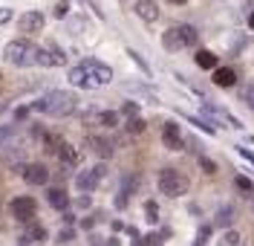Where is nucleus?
I'll list each match as a JSON object with an SVG mask.
<instances>
[{"label":"nucleus","instance_id":"obj_1","mask_svg":"<svg viewBox=\"0 0 254 246\" xmlns=\"http://www.w3.org/2000/svg\"><path fill=\"white\" fill-rule=\"evenodd\" d=\"M113 70L101 61H81V64L69 67L66 70V82L75 84V87H84V90H95V87H104L110 84Z\"/></svg>","mask_w":254,"mask_h":246},{"label":"nucleus","instance_id":"obj_2","mask_svg":"<svg viewBox=\"0 0 254 246\" xmlns=\"http://www.w3.org/2000/svg\"><path fill=\"white\" fill-rule=\"evenodd\" d=\"M32 107L41 110V113H47V116L64 119V116H72L78 110V96H75L72 90H49L47 96L38 98Z\"/></svg>","mask_w":254,"mask_h":246},{"label":"nucleus","instance_id":"obj_3","mask_svg":"<svg viewBox=\"0 0 254 246\" xmlns=\"http://www.w3.org/2000/svg\"><path fill=\"white\" fill-rule=\"evenodd\" d=\"M38 52H41V49L35 47L32 41L15 38V41L6 44V61L15 64V67H32V64H38Z\"/></svg>","mask_w":254,"mask_h":246},{"label":"nucleus","instance_id":"obj_4","mask_svg":"<svg viewBox=\"0 0 254 246\" xmlns=\"http://www.w3.org/2000/svg\"><path fill=\"white\" fill-rule=\"evenodd\" d=\"M156 185L165 197H182L188 191V177H185L182 171H176V168H165V171L159 174Z\"/></svg>","mask_w":254,"mask_h":246},{"label":"nucleus","instance_id":"obj_5","mask_svg":"<svg viewBox=\"0 0 254 246\" xmlns=\"http://www.w3.org/2000/svg\"><path fill=\"white\" fill-rule=\"evenodd\" d=\"M9 212H12V217H15V220L26 223V220H32V217L38 214V200H35V197H29V194L15 197V200H12V206H9Z\"/></svg>","mask_w":254,"mask_h":246},{"label":"nucleus","instance_id":"obj_6","mask_svg":"<svg viewBox=\"0 0 254 246\" xmlns=\"http://www.w3.org/2000/svg\"><path fill=\"white\" fill-rule=\"evenodd\" d=\"M38 64L41 67H64L66 64V55L58 44H47V47L38 52Z\"/></svg>","mask_w":254,"mask_h":246},{"label":"nucleus","instance_id":"obj_7","mask_svg":"<svg viewBox=\"0 0 254 246\" xmlns=\"http://www.w3.org/2000/svg\"><path fill=\"white\" fill-rule=\"evenodd\" d=\"M44 23H47V17H44V12H26V15H20L17 17V26H20V32H41L44 29Z\"/></svg>","mask_w":254,"mask_h":246},{"label":"nucleus","instance_id":"obj_8","mask_svg":"<svg viewBox=\"0 0 254 246\" xmlns=\"http://www.w3.org/2000/svg\"><path fill=\"white\" fill-rule=\"evenodd\" d=\"M104 174H107V168H104V165H93L90 171H84L78 180H75V185H78L81 191H90V188H95V185L101 182V177H104Z\"/></svg>","mask_w":254,"mask_h":246},{"label":"nucleus","instance_id":"obj_9","mask_svg":"<svg viewBox=\"0 0 254 246\" xmlns=\"http://www.w3.org/2000/svg\"><path fill=\"white\" fill-rule=\"evenodd\" d=\"M47 177H49L47 165H41V163L23 165V180L29 182V185H47Z\"/></svg>","mask_w":254,"mask_h":246},{"label":"nucleus","instance_id":"obj_10","mask_svg":"<svg viewBox=\"0 0 254 246\" xmlns=\"http://www.w3.org/2000/svg\"><path fill=\"white\" fill-rule=\"evenodd\" d=\"M162 142L168 148H174V151H179V148L185 145V142H182V133L176 128V122H165V128H162Z\"/></svg>","mask_w":254,"mask_h":246},{"label":"nucleus","instance_id":"obj_11","mask_svg":"<svg viewBox=\"0 0 254 246\" xmlns=\"http://www.w3.org/2000/svg\"><path fill=\"white\" fill-rule=\"evenodd\" d=\"M136 15H139V20H144V23H156L159 20V6L153 3V0H139V3H136Z\"/></svg>","mask_w":254,"mask_h":246},{"label":"nucleus","instance_id":"obj_12","mask_svg":"<svg viewBox=\"0 0 254 246\" xmlns=\"http://www.w3.org/2000/svg\"><path fill=\"white\" fill-rule=\"evenodd\" d=\"M90 148H93L101 160H110L113 154H116V145H113V139H107V136H90Z\"/></svg>","mask_w":254,"mask_h":246},{"label":"nucleus","instance_id":"obj_13","mask_svg":"<svg viewBox=\"0 0 254 246\" xmlns=\"http://www.w3.org/2000/svg\"><path fill=\"white\" fill-rule=\"evenodd\" d=\"M47 200H49V206H52V209H58V212H64V209L69 206V194H66V188H61V185L49 188Z\"/></svg>","mask_w":254,"mask_h":246},{"label":"nucleus","instance_id":"obj_14","mask_svg":"<svg viewBox=\"0 0 254 246\" xmlns=\"http://www.w3.org/2000/svg\"><path fill=\"white\" fill-rule=\"evenodd\" d=\"M162 47L168 49V52H179V49L185 47V41H182V32H179V26H174V29H168V32L162 35Z\"/></svg>","mask_w":254,"mask_h":246},{"label":"nucleus","instance_id":"obj_15","mask_svg":"<svg viewBox=\"0 0 254 246\" xmlns=\"http://www.w3.org/2000/svg\"><path fill=\"white\" fill-rule=\"evenodd\" d=\"M214 84L217 87H234L237 84V73L231 67H217L214 70Z\"/></svg>","mask_w":254,"mask_h":246},{"label":"nucleus","instance_id":"obj_16","mask_svg":"<svg viewBox=\"0 0 254 246\" xmlns=\"http://www.w3.org/2000/svg\"><path fill=\"white\" fill-rule=\"evenodd\" d=\"M87 125H107V128H113V125H119V113H116V110L90 113V116H87Z\"/></svg>","mask_w":254,"mask_h":246},{"label":"nucleus","instance_id":"obj_17","mask_svg":"<svg viewBox=\"0 0 254 246\" xmlns=\"http://www.w3.org/2000/svg\"><path fill=\"white\" fill-rule=\"evenodd\" d=\"M58 160H61V165H66V168H69V165H78V151L64 142V145L58 148Z\"/></svg>","mask_w":254,"mask_h":246},{"label":"nucleus","instance_id":"obj_18","mask_svg":"<svg viewBox=\"0 0 254 246\" xmlns=\"http://www.w3.org/2000/svg\"><path fill=\"white\" fill-rule=\"evenodd\" d=\"M193 61H196L199 70H217V55H214V52H208V49H199Z\"/></svg>","mask_w":254,"mask_h":246},{"label":"nucleus","instance_id":"obj_19","mask_svg":"<svg viewBox=\"0 0 254 246\" xmlns=\"http://www.w3.org/2000/svg\"><path fill=\"white\" fill-rule=\"evenodd\" d=\"M214 223H217L220 229H228V226L234 223V209H231V206H222L220 212H217V217H214Z\"/></svg>","mask_w":254,"mask_h":246},{"label":"nucleus","instance_id":"obj_20","mask_svg":"<svg viewBox=\"0 0 254 246\" xmlns=\"http://www.w3.org/2000/svg\"><path fill=\"white\" fill-rule=\"evenodd\" d=\"M179 32H182V41H185V47H193V44L199 41V32H196L193 26H179Z\"/></svg>","mask_w":254,"mask_h":246},{"label":"nucleus","instance_id":"obj_21","mask_svg":"<svg viewBox=\"0 0 254 246\" xmlns=\"http://www.w3.org/2000/svg\"><path fill=\"white\" fill-rule=\"evenodd\" d=\"M44 238H47V232L41 229V226H32V229L26 232V238H23L20 244H29V241H44Z\"/></svg>","mask_w":254,"mask_h":246},{"label":"nucleus","instance_id":"obj_22","mask_svg":"<svg viewBox=\"0 0 254 246\" xmlns=\"http://www.w3.org/2000/svg\"><path fill=\"white\" fill-rule=\"evenodd\" d=\"M144 128H147V125H144L142 116H133V119L127 122V131H130V133H144Z\"/></svg>","mask_w":254,"mask_h":246},{"label":"nucleus","instance_id":"obj_23","mask_svg":"<svg viewBox=\"0 0 254 246\" xmlns=\"http://www.w3.org/2000/svg\"><path fill=\"white\" fill-rule=\"evenodd\" d=\"M243 101H246V107H249V110H254V84L243 87Z\"/></svg>","mask_w":254,"mask_h":246},{"label":"nucleus","instance_id":"obj_24","mask_svg":"<svg viewBox=\"0 0 254 246\" xmlns=\"http://www.w3.org/2000/svg\"><path fill=\"white\" fill-rule=\"evenodd\" d=\"M208 238H211V226H202L199 235H196V241H193V246H208Z\"/></svg>","mask_w":254,"mask_h":246},{"label":"nucleus","instance_id":"obj_25","mask_svg":"<svg viewBox=\"0 0 254 246\" xmlns=\"http://www.w3.org/2000/svg\"><path fill=\"white\" fill-rule=\"evenodd\" d=\"M84 3H87V6L95 12V17H98V20H104V12H101V3H98V0H84Z\"/></svg>","mask_w":254,"mask_h":246},{"label":"nucleus","instance_id":"obj_26","mask_svg":"<svg viewBox=\"0 0 254 246\" xmlns=\"http://www.w3.org/2000/svg\"><path fill=\"white\" fill-rule=\"evenodd\" d=\"M237 185L243 188V191H252V188H254V185H252V180H249L246 174H237Z\"/></svg>","mask_w":254,"mask_h":246},{"label":"nucleus","instance_id":"obj_27","mask_svg":"<svg viewBox=\"0 0 254 246\" xmlns=\"http://www.w3.org/2000/svg\"><path fill=\"white\" fill-rule=\"evenodd\" d=\"M225 244H228V246H237L240 244V235H237V232H228V235H225Z\"/></svg>","mask_w":254,"mask_h":246},{"label":"nucleus","instance_id":"obj_28","mask_svg":"<svg viewBox=\"0 0 254 246\" xmlns=\"http://www.w3.org/2000/svg\"><path fill=\"white\" fill-rule=\"evenodd\" d=\"M199 165H202V168H205L208 174H217V165L211 163V160H199Z\"/></svg>","mask_w":254,"mask_h":246},{"label":"nucleus","instance_id":"obj_29","mask_svg":"<svg viewBox=\"0 0 254 246\" xmlns=\"http://www.w3.org/2000/svg\"><path fill=\"white\" fill-rule=\"evenodd\" d=\"M12 20V9H0V23H9Z\"/></svg>","mask_w":254,"mask_h":246},{"label":"nucleus","instance_id":"obj_30","mask_svg":"<svg viewBox=\"0 0 254 246\" xmlns=\"http://www.w3.org/2000/svg\"><path fill=\"white\" fill-rule=\"evenodd\" d=\"M12 136V128H0V142H6Z\"/></svg>","mask_w":254,"mask_h":246},{"label":"nucleus","instance_id":"obj_31","mask_svg":"<svg viewBox=\"0 0 254 246\" xmlns=\"http://www.w3.org/2000/svg\"><path fill=\"white\" fill-rule=\"evenodd\" d=\"M237 154H243V157H246V160H249V163L254 165V154H252V151H246V148H240Z\"/></svg>","mask_w":254,"mask_h":246},{"label":"nucleus","instance_id":"obj_32","mask_svg":"<svg viewBox=\"0 0 254 246\" xmlns=\"http://www.w3.org/2000/svg\"><path fill=\"white\" fill-rule=\"evenodd\" d=\"M125 113L127 116H136V104H133V101H127V104H125Z\"/></svg>","mask_w":254,"mask_h":246},{"label":"nucleus","instance_id":"obj_33","mask_svg":"<svg viewBox=\"0 0 254 246\" xmlns=\"http://www.w3.org/2000/svg\"><path fill=\"white\" fill-rule=\"evenodd\" d=\"M147 214H150V220H156V206L153 203H147Z\"/></svg>","mask_w":254,"mask_h":246},{"label":"nucleus","instance_id":"obj_34","mask_svg":"<svg viewBox=\"0 0 254 246\" xmlns=\"http://www.w3.org/2000/svg\"><path fill=\"white\" fill-rule=\"evenodd\" d=\"M55 12H58V17H64V15H66V3H58V9H55Z\"/></svg>","mask_w":254,"mask_h":246},{"label":"nucleus","instance_id":"obj_35","mask_svg":"<svg viewBox=\"0 0 254 246\" xmlns=\"http://www.w3.org/2000/svg\"><path fill=\"white\" fill-rule=\"evenodd\" d=\"M249 26H252V29H254V15H252V17H249Z\"/></svg>","mask_w":254,"mask_h":246},{"label":"nucleus","instance_id":"obj_36","mask_svg":"<svg viewBox=\"0 0 254 246\" xmlns=\"http://www.w3.org/2000/svg\"><path fill=\"white\" fill-rule=\"evenodd\" d=\"M174 3H185V0H174Z\"/></svg>","mask_w":254,"mask_h":246},{"label":"nucleus","instance_id":"obj_37","mask_svg":"<svg viewBox=\"0 0 254 246\" xmlns=\"http://www.w3.org/2000/svg\"><path fill=\"white\" fill-rule=\"evenodd\" d=\"M252 209H254V200H252Z\"/></svg>","mask_w":254,"mask_h":246}]
</instances>
